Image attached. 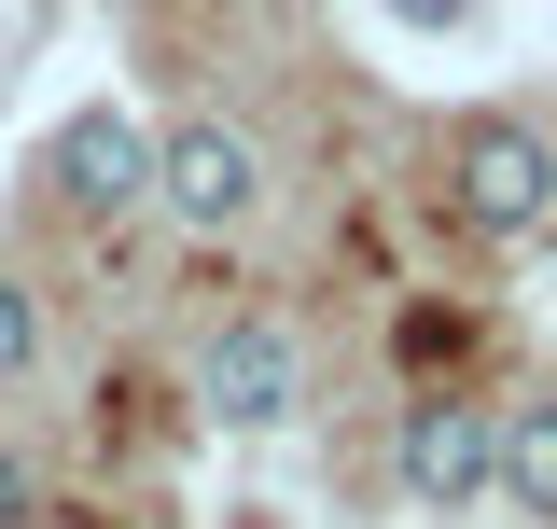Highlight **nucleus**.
<instances>
[{
	"instance_id": "7",
	"label": "nucleus",
	"mask_w": 557,
	"mask_h": 529,
	"mask_svg": "<svg viewBox=\"0 0 557 529\" xmlns=\"http://www.w3.org/2000/svg\"><path fill=\"white\" fill-rule=\"evenodd\" d=\"M28 362H42V307H28V279L0 264V391H14Z\"/></svg>"
},
{
	"instance_id": "5",
	"label": "nucleus",
	"mask_w": 557,
	"mask_h": 529,
	"mask_svg": "<svg viewBox=\"0 0 557 529\" xmlns=\"http://www.w3.org/2000/svg\"><path fill=\"white\" fill-rule=\"evenodd\" d=\"M391 460H405V502H432V516H446V502H474V488H487L502 418H487V404H460V391H432V404H405V446H391Z\"/></svg>"
},
{
	"instance_id": "4",
	"label": "nucleus",
	"mask_w": 557,
	"mask_h": 529,
	"mask_svg": "<svg viewBox=\"0 0 557 529\" xmlns=\"http://www.w3.org/2000/svg\"><path fill=\"white\" fill-rule=\"evenodd\" d=\"M42 168H57V196L84 209V223H112V209L153 196V126H139V112H70V126L42 139Z\"/></svg>"
},
{
	"instance_id": "3",
	"label": "nucleus",
	"mask_w": 557,
	"mask_h": 529,
	"mask_svg": "<svg viewBox=\"0 0 557 529\" xmlns=\"http://www.w3.org/2000/svg\"><path fill=\"white\" fill-rule=\"evenodd\" d=\"M153 196L182 209V223H196V237H237V223H251V209H265V168H251V139L237 126H182V139H153Z\"/></svg>"
},
{
	"instance_id": "6",
	"label": "nucleus",
	"mask_w": 557,
	"mask_h": 529,
	"mask_svg": "<svg viewBox=\"0 0 557 529\" xmlns=\"http://www.w3.org/2000/svg\"><path fill=\"white\" fill-rule=\"evenodd\" d=\"M487 488H516V516H557V404H516V418H502Z\"/></svg>"
},
{
	"instance_id": "2",
	"label": "nucleus",
	"mask_w": 557,
	"mask_h": 529,
	"mask_svg": "<svg viewBox=\"0 0 557 529\" xmlns=\"http://www.w3.org/2000/svg\"><path fill=\"white\" fill-rule=\"evenodd\" d=\"M293 391H307V348H293L278 321H223V334L196 348V404L223 418V432H278Z\"/></svg>"
},
{
	"instance_id": "8",
	"label": "nucleus",
	"mask_w": 557,
	"mask_h": 529,
	"mask_svg": "<svg viewBox=\"0 0 557 529\" xmlns=\"http://www.w3.org/2000/svg\"><path fill=\"white\" fill-rule=\"evenodd\" d=\"M0 529H28V460L0 446Z\"/></svg>"
},
{
	"instance_id": "1",
	"label": "nucleus",
	"mask_w": 557,
	"mask_h": 529,
	"mask_svg": "<svg viewBox=\"0 0 557 529\" xmlns=\"http://www.w3.org/2000/svg\"><path fill=\"white\" fill-rule=\"evenodd\" d=\"M446 168H460V223H487V237H544V223H557V139L544 126L474 112Z\"/></svg>"
}]
</instances>
